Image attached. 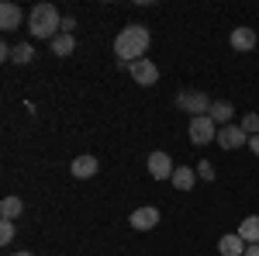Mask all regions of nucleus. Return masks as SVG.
I'll return each mask as SVG.
<instances>
[{
  "instance_id": "nucleus-14",
  "label": "nucleus",
  "mask_w": 259,
  "mask_h": 256,
  "mask_svg": "<svg viewBox=\"0 0 259 256\" xmlns=\"http://www.w3.org/2000/svg\"><path fill=\"white\" fill-rule=\"evenodd\" d=\"M232 115H235V107H232L228 100H214V104H211V121H214V125H221V128L232 121Z\"/></svg>"
},
{
  "instance_id": "nucleus-4",
  "label": "nucleus",
  "mask_w": 259,
  "mask_h": 256,
  "mask_svg": "<svg viewBox=\"0 0 259 256\" xmlns=\"http://www.w3.org/2000/svg\"><path fill=\"white\" fill-rule=\"evenodd\" d=\"M190 142H194V145H207V142H218V125L211 121V115L190 118Z\"/></svg>"
},
{
  "instance_id": "nucleus-16",
  "label": "nucleus",
  "mask_w": 259,
  "mask_h": 256,
  "mask_svg": "<svg viewBox=\"0 0 259 256\" xmlns=\"http://www.w3.org/2000/svg\"><path fill=\"white\" fill-rule=\"evenodd\" d=\"M49 45H52V52H56V56H69V52L76 49V39H73V35H66V31H59Z\"/></svg>"
},
{
  "instance_id": "nucleus-20",
  "label": "nucleus",
  "mask_w": 259,
  "mask_h": 256,
  "mask_svg": "<svg viewBox=\"0 0 259 256\" xmlns=\"http://www.w3.org/2000/svg\"><path fill=\"white\" fill-rule=\"evenodd\" d=\"M197 177L200 180H214V163H207V159L197 163Z\"/></svg>"
},
{
  "instance_id": "nucleus-12",
  "label": "nucleus",
  "mask_w": 259,
  "mask_h": 256,
  "mask_svg": "<svg viewBox=\"0 0 259 256\" xmlns=\"http://www.w3.org/2000/svg\"><path fill=\"white\" fill-rule=\"evenodd\" d=\"M232 49H239V52L256 49V31H252V28H235V31H232Z\"/></svg>"
},
{
  "instance_id": "nucleus-17",
  "label": "nucleus",
  "mask_w": 259,
  "mask_h": 256,
  "mask_svg": "<svg viewBox=\"0 0 259 256\" xmlns=\"http://www.w3.org/2000/svg\"><path fill=\"white\" fill-rule=\"evenodd\" d=\"M194 180H197V173H194L190 166H177V173H173V187H177V191H190Z\"/></svg>"
},
{
  "instance_id": "nucleus-18",
  "label": "nucleus",
  "mask_w": 259,
  "mask_h": 256,
  "mask_svg": "<svg viewBox=\"0 0 259 256\" xmlns=\"http://www.w3.org/2000/svg\"><path fill=\"white\" fill-rule=\"evenodd\" d=\"M31 59H35V49H31V42H21V45H14V62L28 66Z\"/></svg>"
},
{
  "instance_id": "nucleus-1",
  "label": "nucleus",
  "mask_w": 259,
  "mask_h": 256,
  "mask_svg": "<svg viewBox=\"0 0 259 256\" xmlns=\"http://www.w3.org/2000/svg\"><path fill=\"white\" fill-rule=\"evenodd\" d=\"M145 49H149V28L145 24H128V28H121V35L114 39V52L121 56V62L145 59Z\"/></svg>"
},
{
  "instance_id": "nucleus-13",
  "label": "nucleus",
  "mask_w": 259,
  "mask_h": 256,
  "mask_svg": "<svg viewBox=\"0 0 259 256\" xmlns=\"http://www.w3.org/2000/svg\"><path fill=\"white\" fill-rule=\"evenodd\" d=\"M239 236L245 239V246H256V242H259V215H249L245 222H242Z\"/></svg>"
},
{
  "instance_id": "nucleus-15",
  "label": "nucleus",
  "mask_w": 259,
  "mask_h": 256,
  "mask_svg": "<svg viewBox=\"0 0 259 256\" xmlns=\"http://www.w3.org/2000/svg\"><path fill=\"white\" fill-rule=\"evenodd\" d=\"M21 211H24V201H21V197L11 194V197H4V201H0V215H4V222H14Z\"/></svg>"
},
{
  "instance_id": "nucleus-5",
  "label": "nucleus",
  "mask_w": 259,
  "mask_h": 256,
  "mask_svg": "<svg viewBox=\"0 0 259 256\" xmlns=\"http://www.w3.org/2000/svg\"><path fill=\"white\" fill-rule=\"evenodd\" d=\"M128 66V73H132V80L135 83H142V87H152V83H159V66L152 59H139V62H124Z\"/></svg>"
},
{
  "instance_id": "nucleus-3",
  "label": "nucleus",
  "mask_w": 259,
  "mask_h": 256,
  "mask_svg": "<svg viewBox=\"0 0 259 256\" xmlns=\"http://www.w3.org/2000/svg\"><path fill=\"white\" fill-rule=\"evenodd\" d=\"M211 104H214V100L207 97V94H200V90H187V94H180V97H177V107H180V111H187L190 118L211 115Z\"/></svg>"
},
{
  "instance_id": "nucleus-23",
  "label": "nucleus",
  "mask_w": 259,
  "mask_h": 256,
  "mask_svg": "<svg viewBox=\"0 0 259 256\" xmlns=\"http://www.w3.org/2000/svg\"><path fill=\"white\" fill-rule=\"evenodd\" d=\"M249 149H252V153L259 156V135H252V138H249Z\"/></svg>"
},
{
  "instance_id": "nucleus-19",
  "label": "nucleus",
  "mask_w": 259,
  "mask_h": 256,
  "mask_svg": "<svg viewBox=\"0 0 259 256\" xmlns=\"http://www.w3.org/2000/svg\"><path fill=\"white\" fill-rule=\"evenodd\" d=\"M242 132L252 138V135H259V115H242Z\"/></svg>"
},
{
  "instance_id": "nucleus-24",
  "label": "nucleus",
  "mask_w": 259,
  "mask_h": 256,
  "mask_svg": "<svg viewBox=\"0 0 259 256\" xmlns=\"http://www.w3.org/2000/svg\"><path fill=\"white\" fill-rule=\"evenodd\" d=\"M245 256H259V242H256V246H249V249H245Z\"/></svg>"
},
{
  "instance_id": "nucleus-8",
  "label": "nucleus",
  "mask_w": 259,
  "mask_h": 256,
  "mask_svg": "<svg viewBox=\"0 0 259 256\" xmlns=\"http://www.w3.org/2000/svg\"><path fill=\"white\" fill-rule=\"evenodd\" d=\"M242 142H249V135L242 132V125H225V128H218V145L221 149H239Z\"/></svg>"
},
{
  "instance_id": "nucleus-22",
  "label": "nucleus",
  "mask_w": 259,
  "mask_h": 256,
  "mask_svg": "<svg viewBox=\"0 0 259 256\" xmlns=\"http://www.w3.org/2000/svg\"><path fill=\"white\" fill-rule=\"evenodd\" d=\"M62 31L73 35V31H76V18H62Z\"/></svg>"
},
{
  "instance_id": "nucleus-11",
  "label": "nucleus",
  "mask_w": 259,
  "mask_h": 256,
  "mask_svg": "<svg viewBox=\"0 0 259 256\" xmlns=\"http://www.w3.org/2000/svg\"><path fill=\"white\" fill-rule=\"evenodd\" d=\"M69 170H73V177H76V180H90L94 173H97V159H94V156H76Z\"/></svg>"
},
{
  "instance_id": "nucleus-2",
  "label": "nucleus",
  "mask_w": 259,
  "mask_h": 256,
  "mask_svg": "<svg viewBox=\"0 0 259 256\" xmlns=\"http://www.w3.org/2000/svg\"><path fill=\"white\" fill-rule=\"evenodd\" d=\"M28 28H31L35 39L52 42L56 35H59V28H62V18H59V11H56L52 4H35L31 14H28Z\"/></svg>"
},
{
  "instance_id": "nucleus-25",
  "label": "nucleus",
  "mask_w": 259,
  "mask_h": 256,
  "mask_svg": "<svg viewBox=\"0 0 259 256\" xmlns=\"http://www.w3.org/2000/svg\"><path fill=\"white\" fill-rule=\"evenodd\" d=\"M11 256H35V253H28V249H21V253H11Z\"/></svg>"
},
{
  "instance_id": "nucleus-6",
  "label": "nucleus",
  "mask_w": 259,
  "mask_h": 256,
  "mask_svg": "<svg viewBox=\"0 0 259 256\" xmlns=\"http://www.w3.org/2000/svg\"><path fill=\"white\" fill-rule=\"evenodd\" d=\"M128 222H132V229H135V232H149V229H156V222H159V208H152V204L135 208Z\"/></svg>"
},
{
  "instance_id": "nucleus-9",
  "label": "nucleus",
  "mask_w": 259,
  "mask_h": 256,
  "mask_svg": "<svg viewBox=\"0 0 259 256\" xmlns=\"http://www.w3.org/2000/svg\"><path fill=\"white\" fill-rule=\"evenodd\" d=\"M245 239L239 236V232H232V236H221L218 239V253L221 256H245Z\"/></svg>"
},
{
  "instance_id": "nucleus-10",
  "label": "nucleus",
  "mask_w": 259,
  "mask_h": 256,
  "mask_svg": "<svg viewBox=\"0 0 259 256\" xmlns=\"http://www.w3.org/2000/svg\"><path fill=\"white\" fill-rule=\"evenodd\" d=\"M18 24H21V7L11 4V0H4V4H0V28H4V31H14Z\"/></svg>"
},
{
  "instance_id": "nucleus-7",
  "label": "nucleus",
  "mask_w": 259,
  "mask_h": 256,
  "mask_svg": "<svg viewBox=\"0 0 259 256\" xmlns=\"http://www.w3.org/2000/svg\"><path fill=\"white\" fill-rule=\"evenodd\" d=\"M149 173L156 180H173L177 166H173V159L166 156V153H152V156H149Z\"/></svg>"
},
{
  "instance_id": "nucleus-21",
  "label": "nucleus",
  "mask_w": 259,
  "mask_h": 256,
  "mask_svg": "<svg viewBox=\"0 0 259 256\" xmlns=\"http://www.w3.org/2000/svg\"><path fill=\"white\" fill-rule=\"evenodd\" d=\"M11 239H14V222H4V225H0V242L7 246Z\"/></svg>"
}]
</instances>
